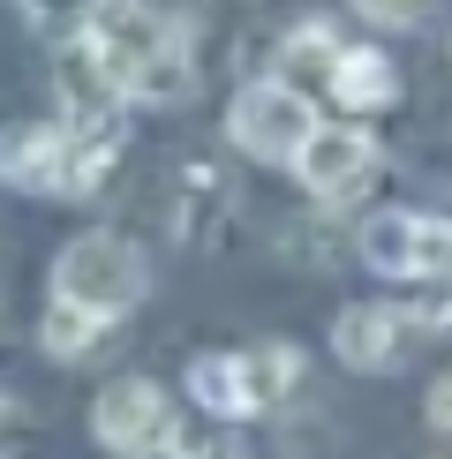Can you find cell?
Listing matches in <instances>:
<instances>
[{
  "mask_svg": "<svg viewBox=\"0 0 452 459\" xmlns=\"http://www.w3.org/2000/svg\"><path fill=\"white\" fill-rule=\"evenodd\" d=\"M121 113H99V121H68V166H61V196H99L106 174L121 166Z\"/></svg>",
  "mask_w": 452,
  "mask_h": 459,
  "instance_id": "cell-10",
  "label": "cell"
},
{
  "mask_svg": "<svg viewBox=\"0 0 452 459\" xmlns=\"http://www.w3.org/2000/svg\"><path fill=\"white\" fill-rule=\"evenodd\" d=\"M339 53H347V38H339L325 15H309V23H294L287 38H279V68L272 75H287V83H301V91H332Z\"/></svg>",
  "mask_w": 452,
  "mask_h": 459,
  "instance_id": "cell-12",
  "label": "cell"
},
{
  "mask_svg": "<svg viewBox=\"0 0 452 459\" xmlns=\"http://www.w3.org/2000/svg\"><path fill=\"white\" fill-rule=\"evenodd\" d=\"M83 38L106 61V75L128 91V99H143V106H181L188 83H196L181 23H166L151 0H99Z\"/></svg>",
  "mask_w": 452,
  "mask_h": 459,
  "instance_id": "cell-1",
  "label": "cell"
},
{
  "mask_svg": "<svg viewBox=\"0 0 452 459\" xmlns=\"http://www.w3.org/2000/svg\"><path fill=\"white\" fill-rule=\"evenodd\" d=\"M317 128H325L317 121V99L301 83H287V75H256V83L226 106V143H234L241 159H264V166H294Z\"/></svg>",
  "mask_w": 452,
  "mask_h": 459,
  "instance_id": "cell-4",
  "label": "cell"
},
{
  "mask_svg": "<svg viewBox=\"0 0 452 459\" xmlns=\"http://www.w3.org/2000/svg\"><path fill=\"white\" fill-rule=\"evenodd\" d=\"M15 8H23V23H30L38 38L68 46V38L91 30V8H99V0H15Z\"/></svg>",
  "mask_w": 452,
  "mask_h": 459,
  "instance_id": "cell-16",
  "label": "cell"
},
{
  "mask_svg": "<svg viewBox=\"0 0 452 459\" xmlns=\"http://www.w3.org/2000/svg\"><path fill=\"white\" fill-rule=\"evenodd\" d=\"M53 301H75V309H99V316H128L143 301V248L128 234H113V226L75 234L53 256Z\"/></svg>",
  "mask_w": 452,
  "mask_h": 459,
  "instance_id": "cell-2",
  "label": "cell"
},
{
  "mask_svg": "<svg viewBox=\"0 0 452 459\" xmlns=\"http://www.w3.org/2000/svg\"><path fill=\"white\" fill-rule=\"evenodd\" d=\"M106 324H113V316H99V309H75V301H53V309H46V324H38V347H46L53 361H83V354L106 339Z\"/></svg>",
  "mask_w": 452,
  "mask_h": 459,
  "instance_id": "cell-13",
  "label": "cell"
},
{
  "mask_svg": "<svg viewBox=\"0 0 452 459\" xmlns=\"http://www.w3.org/2000/svg\"><path fill=\"white\" fill-rule=\"evenodd\" d=\"M325 99H339L347 113H385L392 99H400V68H392L385 46H347L332 68V91Z\"/></svg>",
  "mask_w": 452,
  "mask_h": 459,
  "instance_id": "cell-11",
  "label": "cell"
},
{
  "mask_svg": "<svg viewBox=\"0 0 452 459\" xmlns=\"http://www.w3.org/2000/svg\"><path fill=\"white\" fill-rule=\"evenodd\" d=\"M414 309H385V301H354V309H339L332 324V354L347 361L354 377H385V369H400L407 347H414Z\"/></svg>",
  "mask_w": 452,
  "mask_h": 459,
  "instance_id": "cell-7",
  "label": "cell"
},
{
  "mask_svg": "<svg viewBox=\"0 0 452 459\" xmlns=\"http://www.w3.org/2000/svg\"><path fill=\"white\" fill-rule=\"evenodd\" d=\"M188 399H196L204 414H219V422H256L264 399L249 385V361L241 354H196L188 361Z\"/></svg>",
  "mask_w": 452,
  "mask_h": 459,
  "instance_id": "cell-9",
  "label": "cell"
},
{
  "mask_svg": "<svg viewBox=\"0 0 452 459\" xmlns=\"http://www.w3.org/2000/svg\"><path fill=\"white\" fill-rule=\"evenodd\" d=\"M68 166V121H8L0 128V181L23 196H61Z\"/></svg>",
  "mask_w": 452,
  "mask_h": 459,
  "instance_id": "cell-8",
  "label": "cell"
},
{
  "mask_svg": "<svg viewBox=\"0 0 452 459\" xmlns=\"http://www.w3.org/2000/svg\"><path fill=\"white\" fill-rule=\"evenodd\" d=\"M362 264L377 279H400V286H452V219L438 212H407V204H385V212L362 219Z\"/></svg>",
  "mask_w": 452,
  "mask_h": 459,
  "instance_id": "cell-3",
  "label": "cell"
},
{
  "mask_svg": "<svg viewBox=\"0 0 452 459\" xmlns=\"http://www.w3.org/2000/svg\"><path fill=\"white\" fill-rule=\"evenodd\" d=\"M445 459H452V452H445Z\"/></svg>",
  "mask_w": 452,
  "mask_h": 459,
  "instance_id": "cell-21",
  "label": "cell"
},
{
  "mask_svg": "<svg viewBox=\"0 0 452 459\" xmlns=\"http://www.w3.org/2000/svg\"><path fill=\"white\" fill-rule=\"evenodd\" d=\"M241 361H249V385H256V399H264V414H272L279 399L301 385V354H294V347H279V339H272V347H249Z\"/></svg>",
  "mask_w": 452,
  "mask_h": 459,
  "instance_id": "cell-15",
  "label": "cell"
},
{
  "mask_svg": "<svg viewBox=\"0 0 452 459\" xmlns=\"http://www.w3.org/2000/svg\"><path fill=\"white\" fill-rule=\"evenodd\" d=\"M430 8L438 0H354V15L377 30H414V23H430Z\"/></svg>",
  "mask_w": 452,
  "mask_h": 459,
  "instance_id": "cell-17",
  "label": "cell"
},
{
  "mask_svg": "<svg viewBox=\"0 0 452 459\" xmlns=\"http://www.w3.org/2000/svg\"><path fill=\"white\" fill-rule=\"evenodd\" d=\"M212 459H234V452H212Z\"/></svg>",
  "mask_w": 452,
  "mask_h": 459,
  "instance_id": "cell-20",
  "label": "cell"
},
{
  "mask_svg": "<svg viewBox=\"0 0 452 459\" xmlns=\"http://www.w3.org/2000/svg\"><path fill=\"white\" fill-rule=\"evenodd\" d=\"M294 174H301V188H309L317 204H354V196L369 188V174H377V136H369L362 121L317 128V136L301 143Z\"/></svg>",
  "mask_w": 452,
  "mask_h": 459,
  "instance_id": "cell-6",
  "label": "cell"
},
{
  "mask_svg": "<svg viewBox=\"0 0 452 459\" xmlns=\"http://www.w3.org/2000/svg\"><path fill=\"white\" fill-rule=\"evenodd\" d=\"M0 422H8V399H0Z\"/></svg>",
  "mask_w": 452,
  "mask_h": 459,
  "instance_id": "cell-19",
  "label": "cell"
},
{
  "mask_svg": "<svg viewBox=\"0 0 452 459\" xmlns=\"http://www.w3.org/2000/svg\"><path fill=\"white\" fill-rule=\"evenodd\" d=\"M91 437L121 459L159 452V445H174V407H166V392L151 377H121V385H106L91 399Z\"/></svg>",
  "mask_w": 452,
  "mask_h": 459,
  "instance_id": "cell-5",
  "label": "cell"
},
{
  "mask_svg": "<svg viewBox=\"0 0 452 459\" xmlns=\"http://www.w3.org/2000/svg\"><path fill=\"white\" fill-rule=\"evenodd\" d=\"M174 188H181V196H174V226H181L188 241H204V234H212V219L234 204V196H226V181H219V166H181Z\"/></svg>",
  "mask_w": 452,
  "mask_h": 459,
  "instance_id": "cell-14",
  "label": "cell"
},
{
  "mask_svg": "<svg viewBox=\"0 0 452 459\" xmlns=\"http://www.w3.org/2000/svg\"><path fill=\"white\" fill-rule=\"evenodd\" d=\"M422 414H430V429H445V437H452V369L438 377V385H430V399H422Z\"/></svg>",
  "mask_w": 452,
  "mask_h": 459,
  "instance_id": "cell-18",
  "label": "cell"
}]
</instances>
